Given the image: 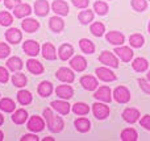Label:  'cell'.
<instances>
[{
  "label": "cell",
  "instance_id": "obj_1",
  "mask_svg": "<svg viewBox=\"0 0 150 141\" xmlns=\"http://www.w3.org/2000/svg\"><path fill=\"white\" fill-rule=\"evenodd\" d=\"M44 116H45V119H46L47 125H49V129L52 132L58 133V132H61L63 129V127H65L63 120L59 118V116H55L54 113H53L52 110L46 108V110L44 111Z\"/></svg>",
  "mask_w": 150,
  "mask_h": 141
},
{
  "label": "cell",
  "instance_id": "obj_2",
  "mask_svg": "<svg viewBox=\"0 0 150 141\" xmlns=\"http://www.w3.org/2000/svg\"><path fill=\"white\" fill-rule=\"evenodd\" d=\"M113 98L117 103H128L130 100V92L127 87L119 86L115 89L113 91Z\"/></svg>",
  "mask_w": 150,
  "mask_h": 141
},
{
  "label": "cell",
  "instance_id": "obj_3",
  "mask_svg": "<svg viewBox=\"0 0 150 141\" xmlns=\"http://www.w3.org/2000/svg\"><path fill=\"white\" fill-rule=\"evenodd\" d=\"M99 61H100L101 63H104L105 66H111V67H117V66H119L117 58L115 57L111 52H107V50L99 55Z\"/></svg>",
  "mask_w": 150,
  "mask_h": 141
},
{
  "label": "cell",
  "instance_id": "obj_4",
  "mask_svg": "<svg viewBox=\"0 0 150 141\" xmlns=\"http://www.w3.org/2000/svg\"><path fill=\"white\" fill-rule=\"evenodd\" d=\"M23 49L28 55H30V57H36V55L40 53V45H38V42L33 41V40H28V41L24 42Z\"/></svg>",
  "mask_w": 150,
  "mask_h": 141
},
{
  "label": "cell",
  "instance_id": "obj_5",
  "mask_svg": "<svg viewBox=\"0 0 150 141\" xmlns=\"http://www.w3.org/2000/svg\"><path fill=\"white\" fill-rule=\"evenodd\" d=\"M92 112L98 119H105L109 115V108L103 103H95L92 104Z\"/></svg>",
  "mask_w": 150,
  "mask_h": 141
},
{
  "label": "cell",
  "instance_id": "obj_6",
  "mask_svg": "<svg viewBox=\"0 0 150 141\" xmlns=\"http://www.w3.org/2000/svg\"><path fill=\"white\" fill-rule=\"evenodd\" d=\"M57 78L59 79V81H62V82H66V83H71V82H74L75 75H74V73L70 70V69L61 67L59 70L57 71Z\"/></svg>",
  "mask_w": 150,
  "mask_h": 141
},
{
  "label": "cell",
  "instance_id": "obj_7",
  "mask_svg": "<svg viewBox=\"0 0 150 141\" xmlns=\"http://www.w3.org/2000/svg\"><path fill=\"white\" fill-rule=\"evenodd\" d=\"M52 9L54 11L57 15L59 16H66L69 13V5L63 0H54L52 4Z\"/></svg>",
  "mask_w": 150,
  "mask_h": 141
},
{
  "label": "cell",
  "instance_id": "obj_8",
  "mask_svg": "<svg viewBox=\"0 0 150 141\" xmlns=\"http://www.w3.org/2000/svg\"><path fill=\"white\" fill-rule=\"evenodd\" d=\"M45 127V123L40 116H32L28 121V129L33 132H41Z\"/></svg>",
  "mask_w": 150,
  "mask_h": 141
},
{
  "label": "cell",
  "instance_id": "obj_9",
  "mask_svg": "<svg viewBox=\"0 0 150 141\" xmlns=\"http://www.w3.org/2000/svg\"><path fill=\"white\" fill-rule=\"evenodd\" d=\"M5 38H7L8 42L16 45V44H18V42L21 41L23 34H21V32L18 30L17 28H11V29H8L7 33H5Z\"/></svg>",
  "mask_w": 150,
  "mask_h": 141
},
{
  "label": "cell",
  "instance_id": "obj_10",
  "mask_svg": "<svg viewBox=\"0 0 150 141\" xmlns=\"http://www.w3.org/2000/svg\"><path fill=\"white\" fill-rule=\"evenodd\" d=\"M93 98L98 100H100V102H104V103H109L111 102V90H109V87L107 86H103L100 87V89L98 90V91L95 92V95H93Z\"/></svg>",
  "mask_w": 150,
  "mask_h": 141
},
{
  "label": "cell",
  "instance_id": "obj_11",
  "mask_svg": "<svg viewBox=\"0 0 150 141\" xmlns=\"http://www.w3.org/2000/svg\"><path fill=\"white\" fill-rule=\"evenodd\" d=\"M115 53L117 54V57L120 60H122L124 62H129L130 60L133 58V52L130 47L128 46H120V47H116L115 49Z\"/></svg>",
  "mask_w": 150,
  "mask_h": 141
},
{
  "label": "cell",
  "instance_id": "obj_12",
  "mask_svg": "<svg viewBox=\"0 0 150 141\" xmlns=\"http://www.w3.org/2000/svg\"><path fill=\"white\" fill-rule=\"evenodd\" d=\"M80 84H82L86 90H88V91H93V90L98 89V86H99L96 78H93L92 75L82 77V78H80Z\"/></svg>",
  "mask_w": 150,
  "mask_h": 141
},
{
  "label": "cell",
  "instance_id": "obj_13",
  "mask_svg": "<svg viewBox=\"0 0 150 141\" xmlns=\"http://www.w3.org/2000/svg\"><path fill=\"white\" fill-rule=\"evenodd\" d=\"M96 75H98V78L101 79L103 82H112V81L116 79V75H115V74L107 67L96 69Z\"/></svg>",
  "mask_w": 150,
  "mask_h": 141
},
{
  "label": "cell",
  "instance_id": "obj_14",
  "mask_svg": "<svg viewBox=\"0 0 150 141\" xmlns=\"http://www.w3.org/2000/svg\"><path fill=\"white\" fill-rule=\"evenodd\" d=\"M122 118H124V120L127 121V123H136V121L140 119V111L136 110V108H127V110L122 112Z\"/></svg>",
  "mask_w": 150,
  "mask_h": 141
},
{
  "label": "cell",
  "instance_id": "obj_15",
  "mask_svg": "<svg viewBox=\"0 0 150 141\" xmlns=\"http://www.w3.org/2000/svg\"><path fill=\"white\" fill-rule=\"evenodd\" d=\"M26 67H28V71L34 75H40V74L44 73V66L40 61L37 60H29L26 62Z\"/></svg>",
  "mask_w": 150,
  "mask_h": 141
},
{
  "label": "cell",
  "instance_id": "obj_16",
  "mask_svg": "<svg viewBox=\"0 0 150 141\" xmlns=\"http://www.w3.org/2000/svg\"><path fill=\"white\" fill-rule=\"evenodd\" d=\"M30 12H32V9H30V5L29 4H23V3H20L17 7L13 8V15L17 18L26 17V16L30 15Z\"/></svg>",
  "mask_w": 150,
  "mask_h": 141
},
{
  "label": "cell",
  "instance_id": "obj_17",
  "mask_svg": "<svg viewBox=\"0 0 150 141\" xmlns=\"http://www.w3.org/2000/svg\"><path fill=\"white\" fill-rule=\"evenodd\" d=\"M55 94L59 98H62V99H71L74 95V91L67 84H61V86H58L57 89H55Z\"/></svg>",
  "mask_w": 150,
  "mask_h": 141
},
{
  "label": "cell",
  "instance_id": "obj_18",
  "mask_svg": "<svg viewBox=\"0 0 150 141\" xmlns=\"http://www.w3.org/2000/svg\"><path fill=\"white\" fill-rule=\"evenodd\" d=\"M105 37H107V41L112 45H122L124 44V40H125L124 34L120 33V32H116V30L109 32Z\"/></svg>",
  "mask_w": 150,
  "mask_h": 141
},
{
  "label": "cell",
  "instance_id": "obj_19",
  "mask_svg": "<svg viewBox=\"0 0 150 141\" xmlns=\"http://www.w3.org/2000/svg\"><path fill=\"white\" fill-rule=\"evenodd\" d=\"M34 12L38 16H46L49 13V3L46 0H37L34 3Z\"/></svg>",
  "mask_w": 150,
  "mask_h": 141
},
{
  "label": "cell",
  "instance_id": "obj_20",
  "mask_svg": "<svg viewBox=\"0 0 150 141\" xmlns=\"http://www.w3.org/2000/svg\"><path fill=\"white\" fill-rule=\"evenodd\" d=\"M21 26H23V29L26 33H33V32H36L40 28V24L34 18H25L23 21V24H21Z\"/></svg>",
  "mask_w": 150,
  "mask_h": 141
},
{
  "label": "cell",
  "instance_id": "obj_21",
  "mask_svg": "<svg viewBox=\"0 0 150 141\" xmlns=\"http://www.w3.org/2000/svg\"><path fill=\"white\" fill-rule=\"evenodd\" d=\"M52 107L58 113H61V115H67L70 112V104L66 102H62V100H54V102H52Z\"/></svg>",
  "mask_w": 150,
  "mask_h": 141
},
{
  "label": "cell",
  "instance_id": "obj_22",
  "mask_svg": "<svg viewBox=\"0 0 150 141\" xmlns=\"http://www.w3.org/2000/svg\"><path fill=\"white\" fill-rule=\"evenodd\" d=\"M42 55H44L45 60H49V61H54L55 58H57L55 49H54V46H53V44L46 42V44L42 46Z\"/></svg>",
  "mask_w": 150,
  "mask_h": 141
},
{
  "label": "cell",
  "instance_id": "obj_23",
  "mask_svg": "<svg viewBox=\"0 0 150 141\" xmlns=\"http://www.w3.org/2000/svg\"><path fill=\"white\" fill-rule=\"evenodd\" d=\"M70 65L74 70L83 71L86 67H87V61H86L83 57H80V55H75L73 60L70 61Z\"/></svg>",
  "mask_w": 150,
  "mask_h": 141
},
{
  "label": "cell",
  "instance_id": "obj_24",
  "mask_svg": "<svg viewBox=\"0 0 150 141\" xmlns=\"http://www.w3.org/2000/svg\"><path fill=\"white\" fill-rule=\"evenodd\" d=\"M74 54V47L70 44H63L59 47V58L62 61L70 60V57Z\"/></svg>",
  "mask_w": 150,
  "mask_h": 141
},
{
  "label": "cell",
  "instance_id": "obj_25",
  "mask_svg": "<svg viewBox=\"0 0 150 141\" xmlns=\"http://www.w3.org/2000/svg\"><path fill=\"white\" fill-rule=\"evenodd\" d=\"M49 26L50 29H52L53 32H61L63 29V26H65V23H63V20L59 17V16H53V17H50V21H49Z\"/></svg>",
  "mask_w": 150,
  "mask_h": 141
},
{
  "label": "cell",
  "instance_id": "obj_26",
  "mask_svg": "<svg viewBox=\"0 0 150 141\" xmlns=\"http://www.w3.org/2000/svg\"><path fill=\"white\" fill-rule=\"evenodd\" d=\"M37 91H38V94L41 95L42 98H46V96H49V95L52 94L53 84L50 83V82H47V81H44V82H41V83H40Z\"/></svg>",
  "mask_w": 150,
  "mask_h": 141
},
{
  "label": "cell",
  "instance_id": "obj_27",
  "mask_svg": "<svg viewBox=\"0 0 150 141\" xmlns=\"http://www.w3.org/2000/svg\"><path fill=\"white\" fill-rule=\"evenodd\" d=\"M75 128H76V131L82 132V133H84V132H88V129H90L91 127V123L88 119L86 118H79L75 120Z\"/></svg>",
  "mask_w": 150,
  "mask_h": 141
},
{
  "label": "cell",
  "instance_id": "obj_28",
  "mask_svg": "<svg viewBox=\"0 0 150 141\" xmlns=\"http://www.w3.org/2000/svg\"><path fill=\"white\" fill-rule=\"evenodd\" d=\"M79 46H80V49H82V52L86 53V54H92V53L95 52V45L92 44V41H90V40H87V38L80 40Z\"/></svg>",
  "mask_w": 150,
  "mask_h": 141
},
{
  "label": "cell",
  "instance_id": "obj_29",
  "mask_svg": "<svg viewBox=\"0 0 150 141\" xmlns=\"http://www.w3.org/2000/svg\"><path fill=\"white\" fill-rule=\"evenodd\" d=\"M26 119H28V112L25 110H23V108L17 110L12 116V120L15 124H24L26 121Z\"/></svg>",
  "mask_w": 150,
  "mask_h": 141
},
{
  "label": "cell",
  "instance_id": "obj_30",
  "mask_svg": "<svg viewBox=\"0 0 150 141\" xmlns=\"http://www.w3.org/2000/svg\"><path fill=\"white\" fill-rule=\"evenodd\" d=\"M137 137H138L137 131L133 128H127L121 132V140L122 141H136Z\"/></svg>",
  "mask_w": 150,
  "mask_h": 141
},
{
  "label": "cell",
  "instance_id": "obj_31",
  "mask_svg": "<svg viewBox=\"0 0 150 141\" xmlns=\"http://www.w3.org/2000/svg\"><path fill=\"white\" fill-rule=\"evenodd\" d=\"M15 102L9 98H4V99L0 100V110L4 111V112H12V111H15Z\"/></svg>",
  "mask_w": 150,
  "mask_h": 141
},
{
  "label": "cell",
  "instance_id": "obj_32",
  "mask_svg": "<svg viewBox=\"0 0 150 141\" xmlns=\"http://www.w3.org/2000/svg\"><path fill=\"white\" fill-rule=\"evenodd\" d=\"M7 66L9 70L18 71V70H21V67H23V61H21L18 57H11L9 60L7 61Z\"/></svg>",
  "mask_w": 150,
  "mask_h": 141
},
{
  "label": "cell",
  "instance_id": "obj_33",
  "mask_svg": "<svg viewBox=\"0 0 150 141\" xmlns=\"http://www.w3.org/2000/svg\"><path fill=\"white\" fill-rule=\"evenodd\" d=\"M73 112L76 113V115H87L88 112H90V107H88L86 103H75V104L73 106Z\"/></svg>",
  "mask_w": 150,
  "mask_h": 141
},
{
  "label": "cell",
  "instance_id": "obj_34",
  "mask_svg": "<svg viewBox=\"0 0 150 141\" xmlns=\"http://www.w3.org/2000/svg\"><path fill=\"white\" fill-rule=\"evenodd\" d=\"M17 100H18V103L23 106L29 104V103L32 102V94L29 91H26V90H21L17 94Z\"/></svg>",
  "mask_w": 150,
  "mask_h": 141
},
{
  "label": "cell",
  "instance_id": "obj_35",
  "mask_svg": "<svg viewBox=\"0 0 150 141\" xmlns=\"http://www.w3.org/2000/svg\"><path fill=\"white\" fill-rule=\"evenodd\" d=\"M148 61L144 60V58H136L134 61H133V69H134L136 71H138V73H142V71H145L146 69H148Z\"/></svg>",
  "mask_w": 150,
  "mask_h": 141
},
{
  "label": "cell",
  "instance_id": "obj_36",
  "mask_svg": "<svg viewBox=\"0 0 150 141\" xmlns=\"http://www.w3.org/2000/svg\"><path fill=\"white\" fill-rule=\"evenodd\" d=\"M78 18H79V21L82 24H88L90 21H92L93 18V12L91 9H86V11H82V12L79 13V16H78Z\"/></svg>",
  "mask_w": 150,
  "mask_h": 141
},
{
  "label": "cell",
  "instance_id": "obj_37",
  "mask_svg": "<svg viewBox=\"0 0 150 141\" xmlns=\"http://www.w3.org/2000/svg\"><path fill=\"white\" fill-rule=\"evenodd\" d=\"M93 11H96L98 15L104 16V15H107V12H108V5H107V3H104V1H96L95 4H93Z\"/></svg>",
  "mask_w": 150,
  "mask_h": 141
},
{
  "label": "cell",
  "instance_id": "obj_38",
  "mask_svg": "<svg viewBox=\"0 0 150 141\" xmlns=\"http://www.w3.org/2000/svg\"><path fill=\"white\" fill-rule=\"evenodd\" d=\"M144 37L141 36V34H138V33H136V34H132L130 36V38H129V42H130V45H132L133 47H141L144 45Z\"/></svg>",
  "mask_w": 150,
  "mask_h": 141
},
{
  "label": "cell",
  "instance_id": "obj_39",
  "mask_svg": "<svg viewBox=\"0 0 150 141\" xmlns=\"http://www.w3.org/2000/svg\"><path fill=\"white\" fill-rule=\"evenodd\" d=\"M12 82L15 86L17 87H24L26 84V77L24 75V74L18 73V74H15V75L12 77Z\"/></svg>",
  "mask_w": 150,
  "mask_h": 141
},
{
  "label": "cell",
  "instance_id": "obj_40",
  "mask_svg": "<svg viewBox=\"0 0 150 141\" xmlns=\"http://www.w3.org/2000/svg\"><path fill=\"white\" fill-rule=\"evenodd\" d=\"M104 30H105V28H104V25L101 23H93L92 25H91V33L96 37L103 36Z\"/></svg>",
  "mask_w": 150,
  "mask_h": 141
},
{
  "label": "cell",
  "instance_id": "obj_41",
  "mask_svg": "<svg viewBox=\"0 0 150 141\" xmlns=\"http://www.w3.org/2000/svg\"><path fill=\"white\" fill-rule=\"evenodd\" d=\"M12 23H13V18H12V16H11L9 13L5 12V11L0 12V25H3V26H9Z\"/></svg>",
  "mask_w": 150,
  "mask_h": 141
},
{
  "label": "cell",
  "instance_id": "obj_42",
  "mask_svg": "<svg viewBox=\"0 0 150 141\" xmlns=\"http://www.w3.org/2000/svg\"><path fill=\"white\" fill-rule=\"evenodd\" d=\"M132 7L133 9L138 11V12H142L146 9L148 4H146V0H132Z\"/></svg>",
  "mask_w": 150,
  "mask_h": 141
},
{
  "label": "cell",
  "instance_id": "obj_43",
  "mask_svg": "<svg viewBox=\"0 0 150 141\" xmlns=\"http://www.w3.org/2000/svg\"><path fill=\"white\" fill-rule=\"evenodd\" d=\"M11 53V49L7 44L4 42H0V58H7Z\"/></svg>",
  "mask_w": 150,
  "mask_h": 141
},
{
  "label": "cell",
  "instance_id": "obj_44",
  "mask_svg": "<svg viewBox=\"0 0 150 141\" xmlns=\"http://www.w3.org/2000/svg\"><path fill=\"white\" fill-rule=\"evenodd\" d=\"M8 79H9V73L5 67L0 66V83H7Z\"/></svg>",
  "mask_w": 150,
  "mask_h": 141
},
{
  "label": "cell",
  "instance_id": "obj_45",
  "mask_svg": "<svg viewBox=\"0 0 150 141\" xmlns=\"http://www.w3.org/2000/svg\"><path fill=\"white\" fill-rule=\"evenodd\" d=\"M71 1L76 8H87L90 4V0H71Z\"/></svg>",
  "mask_w": 150,
  "mask_h": 141
},
{
  "label": "cell",
  "instance_id": "obj_46",
  "mask_svg": "<svg viewBox=\"0 0 150 141\" xmlns=\"http://www.w3.org/2000/svg\"><path fill=\"white\" fill-rule=\"evenodd\" d=\"M140 124H141V127H144L145 129L150 131V115L144 116V118L140 120Z\"/></svg>",
  "mask_w": 150,
  "mask_h": 141
},
{
  "label": "cell",
  "instance_id": "obj_47",
  "mask_svg": "<svg viewBox=\"0 0 150 141\" xmlns=\"http://www.w3.org/2000/svg\"><path fill=\"white\" fill-rule=\"evenodd\" d=\"M4 4L8 9H13L15 7H17L20 4V0H4Z\"/></svg>",
  "mask_w": 150,
  "mask_h": 141
},
{
  "label": "cell",
  "instance_id": "obj_48",
  "mask_svg": "<svg viewBox=\"0 0 150 141\" xmlns=\"http://www.w3.org/2000/svg\"><path fill=\"white\" fill-rule=\"evenodd\" d=\"M138 83H140L141 89H142L146 94H150V83H149V82H146L145 79H140V81H138Z\"/></svg>",
  "mask_w": 150,
  "mask_h": 141
},
{
  "label": "cell",
  "instance_id": "obj_49",
  "mask_svg": "<svg viewBox=\"0 0 150 141\" xmlns=\"http://www.w3.org/2000/svg\"><path fill=\"white\" fill-rule=\"evenodd\" d=\"M21 141H38V137L34 136V135H25L21 139Z\"/></svg>",
  "mask_w": 150,
  "mask_h": 141
},
{
  "label": "cell",
  "instance_id": "obj_50",
  "mask_svg": "<svg viewBox=\"0 0 150 141\" xmlns=\"http://www.w3.org/2000/svg\"><path fill=\"white\" fill-rule=\"evenodd\" d=\"M3 139H4V135H3V132L0 131V141H1Z\"/></svg>",
  "mask_w": 150,
  "mask_h": 141
},
{
  "label": "cell",
  "instance_id": "obj_51",
  "mask_svg": "<svg viewBox=\"0 0 150 141\" xmlns=\"http://www.w3.org/2000/svg\"><path fill=\"white\" fill-rule=\"evenodd\" d=\"M1 124H3V116L0 115V125H1Z\"/></svg>",
  "mask_w": 150,
  "mask_h": 141
},
{
  "label": "cell",
  "instance_id": "obj_52",
  "mask_svg": "<svg viewBox=\"0 0 150 141\" xmlns=\"http://www.w3.org/2000/svg\"><path fill=\"white\" fill-rule=\"evenodd\" d=\"M44 141H53V139H52V137H49V139H45Z\"/></svg>",
  "mask_w": 150,
  "mask_h": 141
},
{
  "label": "cell",
  "instance_id": "obj_53",
  "mask_svg": "<svg viewBox=\"0 0 150 141\" xmlns=\"http://www.w3.org/2000/svg\"><path fill=\"white\" fill-rule=\"evenodd\" d=\"M148 79L150 81V71H149V74H148Z\"/></svg>",
  "mask_w": 150,
  "mask_h": 141
},
{
  "label": "cell",
  "instance_id": "obj_54",
  "mask_svg": "<svg viewBox=\"0 0 150 141\" xmlns=\"http://www.w3.org/2000/svg\"><path fill=\"white\" fill-rule=\"evenodd\" d=\"M148 28H149V32H150V23H149V26H148Z\"/></svg>",
  "mask_w": 150,
  "mask_h": 141
}]
</instances>
